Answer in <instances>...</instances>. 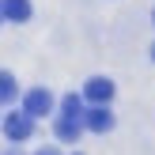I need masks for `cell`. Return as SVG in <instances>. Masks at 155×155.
<instances>
[{"label": "cell", "mask_w": 155, "mask_h": 155, "mask_svg": "<svg viewBox=\"0 0 155 155\" xmlns=\"http://www.w3.org/2000/svg\"><path fill=\"white\" fill-rule=\"evenodd\" d=\"M49 110H53V95L49 91H42V87L27 91V98H23V114L27 117H45Z\"/></svg>", "instance_id": "1"}, {"label": "cell", "mask_w": 155, "mask_h": 155, "mask_svg": "<svg viewBox=\"0 0 155 155\" xmlns=\"http://www.w3.org/2000/svg\"><path fill=\"white\" fill-rule=\"evenodd\" d=\"M83 98L95 102V106H106V102L114 98V83L106 80V76H91V80L83 83Z\"/></svg>", "instance_id": "2"}, {"label": "cell", "mask_w": 155, "mask_h": 155, "mask_svg": "<svg viewBox=\"0 0 155 155\" xmlns=\"http://www.w3.org/2000/svg\"><path fill=\"white\" fill-rule=\"evenodd\" d=\"M34 133V117H27V114H8L4 117V136L8 140H27V136Z\"/></svg>", "instance_id": "3"}, {"label": "cell", "mask_w": 155, "mask_h": 155, "mask_svg": "<svg viewBox=\"0 0 155 155\" xmlns=\"http://www.w3.org/2000/svg\"><path fill=\"white\" fill-rule=\"evenodd\" d=\"M80 121L91 129V133H110V129H114V114L106 110V106H91V110H83Z\"/></svg>", "instance_id": "4"}, {"label": "cell", "mask_w": 155, "mask_h": 155, "mask_svg": "<svg viewBox=\"0 0 155 155\" xmlns=\"http://www.w3.org/2000/svg\"><path fill=\"white\" fill-rule=\"evenodd\" d=\"M0 15L8 23H27L30 19V0H4L0 4Z\"/></svg>", "instance_id": "5"}, {"label": "cell", "mask_w": 155, "mask_h": 155, "mask_svg": "<svg viewBox=\"0 0 155 155\" xmlns=\"http://www.w3.org/2000/svg\"><path fill=\"white\" fill-rule=\"evenodd\" d=\"M53 133H57L61 140H80V121L76 117H61L57 125H53Z\"/></svg>", "instance_id": "6"}, {"label": "cell", "mask_w": 155, "mask_h": 155, "mask_svg": "<svg viewBox=\"0 0 155 155\" xmlns=\"http://www.w3.org/2000/svg\"><path fill=\"white\" fill-rule=\"evenodd\" d=\"M19 95V83H15L12 72H0V102H12V98Z\"/></svg>", "instance_id": "7"}, {"label": "cell", "mask_w": 155, "mask_h": 155, "mask_svg": "<svg viewBox=\"0 0 155 155\" xmlns=\"http://www.w3.org/2000/svg\"><path fill=\"white\" fill-rule=\"evenodd\" d=\"M61 110H64L61 117H76V121H80V117H83V98H80V95H64Z\"/></svg>", "instance_id": "8"}, {"label": "cell", "mask_w": 155, "mask_h": 155, "mask_svg": "<svg viewBox=\"0 0 155 155\" xmlns=\"http://www.w3.org/2000/svg\"><path fill=\"white\" fill-rule=\"evenodd\" d=\"M38 155H57V151H53V148H42V151H38Z\"/></svg>", "instance_id": "9"}, {"label": "cell", "mask_w": 155, "mask_h": 155, "mask_svg": "<svg viewBox=\"0 0 155 155\" xmlns=\"http://www.w3.org/2000/svg\"><path fill=\"white\" fill-rule=\"evenodd\" d=\"M151 61H155V45H151Z\"/></svg>", "instance_id": "10"}, {"label": "cell", "mask_w": 155, "mask_h": 155, "mask_svg": "<svg viewBox=\"0 0 155 155\" xmlns=\"http://www.w3.org/2000/svg\"><path fill=\"white\" fill-rule=\"evenodd\" d=\"M151 19H155V15H151Z\"/></svg>", "instance_id": "11"}]
</instances>
